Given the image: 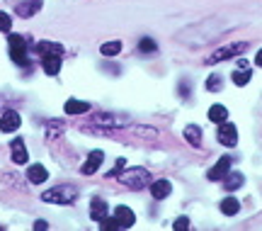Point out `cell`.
Listing matches in <instances>:
<instances>
[{"instance_id":"6da1fadb","label":"cell","mask_w":262,"mask_h":231,"mask_svg":"<svg viewBox=\"0 0 262 231\" xmlns=\"http://www.w3.org/2000/svg\"><path fill=\"white\" fill-rule=\"evenodd\" d=\"M117 180H119L124 187L143 190L146 185H150V173L146 168H126V170H119V173H117Z\"/></svg>"},{"instance_id":"7a4b0ae2","label":"cell","mask_w":262,"mask_h":231,"mask_svg":"<svg viewBox=\"0 0 262 231\" xmlns=\"http://www.w3.org/2000/svg\"><path fill=\"white\" fill-rule=\"evenodd\" d=\"M78 197V187L73 185H58V187H51L41 195V200L49 204H71Z\"/></svg>"},{"instance_id":"3957f363","label":"cell","mask_w":262,"mask_h":231,"mask_svg":"<svg viewBox=\"0 0 262 231\" xmlns=\"http://www.w3.org/2000/svg\"><path fill=\"white\" fill-rule=\"evenodd\" d=\"M248 49V42H235V44H226L221 49H216L214 54L206 59V64H219V61H226V59H233V56H241Z\"/></svg>"},{"instance_id":"277c9868","label":"cell","mask_w":262,"mask_h":231,"mask_svg":"<svg viewBox=\"0 0 262 231\" xmlns=\"http://www.w3.org/2000/svg\"><path fill=\"white\" fill-rule=\"evenodd\" d=\"M8 44H10V59H12L17 66H27L29 61H27V42H25V37L10 34Z\"/></svg>"},{"instance_id":"5b68a950","label":"cell","mask_w":262,"mask_h":231,"mask_svg":"<svg viewBox=\"0 0 262 231\" xmlns=\"http://www.w3.org/2000/svg\"><path fill=\"white\" fill-rule=\"evenodd\" d=\"M216 139H219L224 146H235V144H238V129H235L231 122H221V124H219V134H216Z\"/></svg>"},{"instance_id":"8992f818","label":"cell","mask_w":262,"mask_h":231,"mask_svg":"<svg viewBox=\"0 0 262 231\" xmlns=\"http://www.w3.org/2000/svg\"><path fill=\"white\" fill-rule=\"evenodd\" d=\"M19 124H22V117H19V112H15V110H8L3 117H0V131H3V134L17 131Z\"/></svg>"},{"instance_id":"52a82bcc","label":"cell","mask_w":262,"mask_h":231,"mask_svg":"<svg viewBox=\"0 0 262 231\" xmlns=\"http://www.w3.org/2000/svg\"><path fill=\"white\" fill-rule=\"evenodd\" d=\"M114 219H117V224H119V229H131L134 224H136V214L131 212L129 207H117L114 209Z\"/></svg>"},{"instance_id":"ba28073f","label":"cell","mask_w":262,"mask_h":231,"mask_svg":"<svg viewBox=\"0 0 262 231\" xmlns=\"http://www.w3.org/2000/svg\"><path fill=\"white\" fill-rule=\"evenodd\" d=\"M228 170H231V158L221 156L219 158V163L209 170V180H211V183H214V180H224V178L228 176Z\"/></svg>"},{"instance_id":"9c48e42d","label":"cell","mask_w":262,"mask_h":231,"mask_svg":"<svg viewBox=\"0 0 262 231\" xmlns=\"http://www.w3.org/2000/svg\"><path fill=\"white\" fill-rule=\"evenodd\" d=\"M41 3L44 0H25V3H17L15 12H17L19 17H32V15H37L39 10H41Z\"/></svg>"},{"instance_id":"30bf717a","label":"cell","mask_w":262,"mask_h":231,"mask_svg":"<svg viewBox=\"0 0 262 231\" xmlns=\"http://www.w3.org/2000/svg\"><path fill=\"white\" fill-rule=\"evenodd\" d=\"M102 161H104V153H102V151H93V153L88 156V161L83 163V168H80V173H83V176H93L95 170H97V168L102 166Z\"/></svg>"},{"instance_id":"8fae6325","label":"cell","mask_w":262,"mask_h":231,"mask_svg":"<svg viewBox=\"0 0 262 231\" xmlns=\"http://www.w3.org/2000/svg\"><path fill=\"white\" fill-rule=\"evenodd\" d=\"M10 148H12V163H17V166H25L27 163V146H25V141L22 139H15L12 144H10Z\"/></svg>"},{"instance_id":"7c38bea8","label":"cell","mask_w":262,"mask_h":231,"mask_svg":"<svg viewBox=\"0 0 262 231\" xmlns=\"http://www.w3.org/2000/svg\"><path fill=\"white\" fill-rule=\"evenodd\" d=\"M170 192H172L170 180H163V178H160V180H153V183H150V195H153L156 200H165Z\"/></svg>"},{"instance_id":"4fadbf2b","label":"cell","mask_w":262,"mask_h":231,"mask_svg":"<svg viewBox=\"0 0 262 231\" xmlns=\"http://www.w3.org/2000/svg\"><path fill=\"white\" fill-rule=\"evenodd\" d=\"M34 49H37L39 56H61L63 54V46L58 44V42H39Z\"/></svg>"},{"instance_id":"5bb4252c","label":"cell","mask_w":262,"mask_h":231,"mask_svg":"<svg viewBox=\"0 0 262 231\" xmlns=\"http://www.w3.org/2000/svg\"><path fill=\"white\" fill-rule=\"evenodd\" d=\"M47 178H49V170L44 166H29L27 168V180L32 185H39V183H47Z\"/></svg>"},{"instance_id":"9a60e30c","label":"cell","mask_w":262,"mask_h":231,"mask_svg":"<svg viewBox=\"0 0 262 231\" xmlns=\"http://www.w3.org/2000/svg\"><path fill=\"white\" fill-rule=\"evenodd\" d=\"M90 217H93L95 222H102L104 217H107V202H104L102 197H93V202H90Z\"/></svg>"},{"instance_id":"2e32d148","label":"cell","mask_w":262,"mask_h":231,"mask_svg":"<svg viewBox=\"0 0 262 231\" xmlns=\"http://www.w3.org/2000/svg\"><path fill=\"white\" fill-rule=\"evenodd\" d=\"M41 68L47 75H58L61 71V56H41Z\"/></svg>"},{"instance_id":"e0dca14e","label":"cell","mask_w":262,"mask_h":231,"mask_svg":"<svg viewBox=\"0 0 262 231\" xmlns=\"http://www.w3.org/2000/svg\"><path fill=\"white\" fill-rule=\"evenodd\" d=\"M63 110H66V114H83V112L90 110V102H85V100H68L63 105Z\"/></svg>"},{"instance_id":"ac0fdd59","label":"cell","mask_w":262,"mask_h":231,"mask_svg":"<svg viewBox=\"0 0 262 231\" xmlns=\"http://www.w3.org/2000/svg\"><path fill=\"white\" fill-rule=\"evenodd\" d=\"M219 209L226 214V217H233V214H238L241 212V202L235 200V197H226L224 202L219 204Z\"/></svg>"},{"instance_id":"d6986e66","label":"cell","mask_w":262,"mask_h":231,"mask_svg":"<svg viewBox=\"0 0 262 231\" xmlns=\"http://www.w3.org/2000/svg\"><path fill=\"white\" fill-rule=\"evenodd\" d=\"M185 139H187L192 146H202V129L196 124H187L185 127Z\"/></svg>"},{"instance_id":"ffe728a7","label":"cell","mask_w":262,"mask_h":231,"mask_svg":"<svg viewBox=\"0 0 262 231\" xmlns=\"http://www.w3.org/2000/svg\"><path fill=\"white\" fill-rule=\"evenodd\" d=\"M241 185H243V173H231V170H228V176L224 178L226 190H238Z\"/></svg>"},{"instance_id":"44dd1931","label":"cell","mask_w":262,"mask_h":231,"mask_svg":"<svg viewBox=\"0 0 262 231\" xmlns=\"http://www.w3.org/2000/svg\"><path fill=\"white\" fill-rule=\"evenodd\" d=\"M209 120L216 122V124H221V122L228 120V110H226L224 105H214V107L209 110Z\"/></svg>"},{"instance_id":"7402d4cb","label":"cell","mask_w":262,"mask_h":231,"mask_svg":"<svg viewBox=\"0 0 262 231\" xmlns=\"http://www.w3.org/2000/svg\"><path fill=\"white\" fill-rule=\"evenodd\" d=\"M119 51H122V42H104L100 46V54L102 56H117Z\"/></svg>"},{"instance_id":"603a6c76","label":"cell","mask_w":262,"mask_h":231,"mask_svg":"<svg viewBox=\"0 0 262 231\" xmlns=\"http://www.w3.org/2000/svg\"><path fill=\"white\" fill-rule=\"evenodd\" d=\"M250 68H241V71H235L233 73V83L238 85V88H243V85H248V81H250Z\"/></svg>"},{"instance_id":"cb8c5ba5","label":"cell","mask_w":262,"mask_h":231,"mask_svg":"<svg viewBox=\"0 0 262 231\" xmlns=\"http://www.w3.org/2000/svg\"><path fill=\"white\" fill-rule=\"evenodd\" d=\"M139 51H143V54H153V51H156V42H153L150 37H143L139 42Z\"/></svg>"},{"instance_id":"d4e9b609","label":"cell","mask_w":262,"mask_h":231,"mask_svg":"<svg viewBox=\"0 0 262 231\" xmlns=\"http://www.w3.org/2000/svg\"><path fill=\"white\" fill-rule=\"evenodd\" d=\"M100 226H102L104 231H114V229H119V224H117V219H114V217H104L102 222H100Z\"/></svg>"},{"instance_id":"484cf974","label":"cell","mask_w":262,"mask_h":231,"mask_svg":"<svg viewBox=\"0 0 262 231\" xmlns=\"http://www.w3.org/2000/svg\"><path fill=\"white\" fill-rule=\"evenodd\" d=\"M12 29V20L8 12H0V32H10Z\"/></svg>"},{"instance_id":"4316f807","label":"cell","mask_w":262,"mask_h":231,"mask_svg":"<svg viewBox=\"0 0 262 231\" xmlns=\"http://www.w3.org/2000/svg\"><path fill=\"white\" fill-rule=\"evenodd\" d=\"M206 88L209 90H221V78L219 75H209L206 78Z\"/></svg>"},{"instance_id":"83f0119b","label":"cell","mask_w":262,"mask_h":231,"mask_svg":"<svg viewBox=\"0 0 262 231\" xmlns=\"http://www.w3.org/2000/svg\"><path fill=\"white\" fill-rule=\"evenodd\" d=\"M124 166H126V161H124V158H117V163H114V168L107 173V178H117V173L124 170Z\"/></svg>"},{"instance_id":"f1b7e54d","label":"cell","mask_w":262,"mask_h":231,"mask_svg":"<svg viewBox=\"0 0 262 231\" xmlns=\"http://www.w3.org/2000/svg\"><path fill=\"white\" fill-rule=\"evenodd\" d=\"M172 229H180V231L189 229V219H187V217H180V219H175V224H172Z\"/></svg>"},{"instance_id":"f546056e","label":"cell","mask_w":262,"mask_h":231,"mask_svg":"<svg viewBox=\"0 0 262 231\" xmlns=\"http://www.w3.org/2000/svg\"><path fill=\"white\" fill-rule=\"evenodd\" d=\"M136 134H146V137H158V131L156 129H146V127H136Z\"/></svg>"},{"instance_id":"4dcf8cb0","label":"cell","mask_w":262,"mask_h":231,"mask_svg":"<svg viewBox=\"0 0 262 231\" xmlns=\"http://www.w3.org/2000/svg\"><path fill=\"white\" fill-rule=\"evenodd\" d=\"M238 68H250V64L245 59H238Z\"/></svg>"},{"instance_id":"1f68e13d","label":"cell","mask_w":262,"mask_h":231,"mask_svg":"<svg viewBox=\"0 0 262 231\" xmlns=\"http://www.w3.org/2000/svg\"><path fill=\"white\" fill-rule=\"evenodd\" d=\"M47 226H49L47 222H34V229H37V231H39V229H47Z\"/></svg>"},{"instance_id":"d6a6232c","label":"cell","mask_w":262,"mask_h":231,"mask_svg":"<svg viewBox=\"0 0 262 231\" xmlns=\"http://www.w3.org/2000/svg\"><path fill=\"white\" fill-rule=\"evenodd\" d=\"M255 64H257V66H260V68H262V49H260V51H257V56H255Z\"/></svg>"},{"instance_id":"836d02e7","label":"cell","mask_w":262,"mask_h":231,"mask_svg":"<svg viewBox=\"0 0 262 231\" xmlns=\"http://www.w3.org/2000/svg\"><path fill=\"white\" fill-rule=\"evenodd\" d=\"M0 229H3V226H0Z\"/></svg>"}]
</instances>
